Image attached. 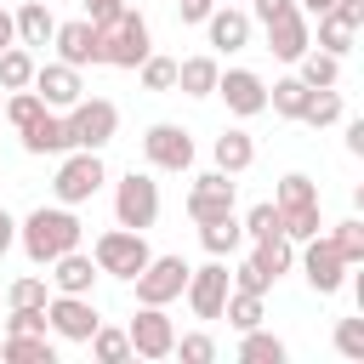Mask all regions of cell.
Wrapping results in <instances>:
<instances>
[{
    "label": "cell",
    "instance_id": "16",
    "mask_svg": "<svg viewBox=\"0 0 364 364\" xmlns=\"http://www.w3.org/2000/svg\"><path fill=\"white\" fill-rule=\"evenodd\" d=\"M267 28V51L273 57H284V63H296L307 46H313V28H307V11L301 6H290V11H279L273 23H262Z\"/></svg>",
    "mask_w": 364,
    "mask_h": 364
},
{
    "label": "cell",
    "instance_id": "8",
    "mask_svg": "<svg viewBox=\"0 0 364 364\" xmlns=\"http://www.w3.org/2000/svg\"><path fill=\"white\" fill-rule=\"evenodd\" d=\"M228 290H233V273L222 267V256H210L205 267H188V284H182V296H188L193 318H222V301H228Z\"/></svg>",
    "mask_w": 364,
    "mask_h": 364
},
{
    "label": "cell",
    "instance_id": "42",
    "mask_svg": "<svg viewBox=\"0 0 364 364\" xmlns=\"http://www.w3.org/2000/svg\"><path fill=\"white\" fill-rule=\"evenodd\" d=\"M6 336H46V307H11Z\"/></svg>",
    "mask_w": 364,
    "mask_h": 364
},
{
    "label": "cell",
    "instance_id": "31",
    "mask_svg": "<svg viewBox=\"0 0 364 364\" xmlns=\"http://www.w3.org/2000/svg\"><path fill=\"white\" fill-rule=\"evenodd\" d=\"M353 40H358V28H353V23H341L336 11H318V51L347 57V51H353Z\"/></svg>",
    "mask_w": 364,
    "mask_h": 364
},
{
    "label": "cell",
    "instance_id": "9",
    "mask_svg": "<svg viewBox=\"0 0 364 364\" xmlns=\"http://www.w3.org/2000/svg\"><path fill=\"white\" fill-rule=\"evenodd\" d=\"M301 273H307V284H313L318 296H336V290L347 284V262H341V250L330 245V233L301 239Z\"/></svg>",
    "mask_w": 364,
    "mask_h": 364
},
{
    "label": "cell",
    "instance_id": "48",
    "mask_svg": "<svg viewBox=\"0 0 364 364\" xmlns=\"http://www.w3.org/2000/svg\"><path fill=\"white\" fill-rule=\"evenodd\" d=\"M6 46H17V23H11V11L0 6V51H6Z\"/></svg>",
    "mask_w": 364,
    "mask_h": 364
},
{
    "label": "cell",
    "instance_id": "4",
    "mask_svg": "<svg viewBox=\"0 0 364 364\" xmlns=\"http://www.w3.org/2000/svg\"><path fill=\"white\" fill-rule=\"evenodd\" d=\"M148 239L136 233V228H108V233H97V245H91V262H97V273H108V279H136L142 267H148Z\"/></svg>",
    "mask_w": 364,
    "mask_h": 364
},
{
    "label": "cell",
    "instance_id": "34",
    "mask_svg": "<svg viewBox=\"0 0 364 364\" xmlns=\"http://www.w3.org/2000/svg\"><path fill=\"white\" fill-rule=\"evenodd\" d=\"M85 347H91L97 364H125V358H131V336H125V330H108V324H97Z\"/></svg>",
    "mask_w": 364,
    "mask_h": 364
},
{
    "label": "cell",
    "instance_id": "45",
    "mask_svg": "<svg viewBox=\"0 0 364 364\" xmlns=\"http://www.w3.org/2000/svg\"><path fill=\"white\" fill-rule=\"evenodd\" d=\"M85 6V23H108L114 11H125V0H80Z\"/></svg>",
    "mask_w": 364,
    "mask_h": 364
},
{
    "label": "cell",
    "instance_id": "14",
    "mask_svg": "<svg viewBox=\"0 0 364 364\" xmlns=\"http://www.w3.org/2000/svg\"><path fill=\"white\" fill-rule=\"evenodd\" d=\"M210 97H222L228 114H239V119H256V114L267 108V85H262V74H250V68L216 74V91H210Z\"/></svg>",
    "mask_w": 364,
    "mask_h": 364
},
{
    "label": "cell",
    "instance_id": "12",
    "mask_svg": "<svg viewBox=\"0 0 364 364\" xmlns=\"http://www.w3.org/2000/svg\"><path fill=\"white\" fill-rule=\"evenodd\" d=\"M233 205H239V188H233L228 171H205V176H193V188H188V216H193V222L233 216Z\"/></svg>",
    "mask_w": 364,
    "mask_h": 364
},
{
    "label": "cell",
    "instance_id": "28",
    "mask_svg": "<svg viewBox=\"0 0 364 364\" xmlns=\"http://www.w3.org/2000/svg\"><path fill=\"white\" fill-rule=\"evenodd\" d=\"M336 119H341V91H336V85H313V91H307V108H301V125L324 131V125H336Z\"/></svg>",
    "mask_w": 364,
    "mask_h": 364
},
{
    "label": "cell",
    "instance_id": "13",
    "mask_svg": "<svg viewBox=\"0 0 364 364\" xmlns=\"http://www.w3.org/2000/svg\"><path fill=\"white\" fill-rule=\"evenodd\" d=\"M28 91L46 102V108H74L80 97H85V85H80V68H68V63H34V80H28Z\"/></svg>",
    "mask_w": 364,
    "mask_h": 364
},
{
    "label": "cell",
    "instance_id": "10",
    "mask_svg": "<svg viewBox=\"0 0 364 364\" xmlns=\"http://www.w3.org/2000/svg\"><path fill=\"white\" fill-rule=\"evenodd\" d=\"M102 318H97V307H91V296H51L46 301V330L51 336H63V341H91V330H97Z\"/></svg>",
    "mask_w": 364,
    "mask_h": 364
},
{
    "label": "cell",
    "instance_id": "21",
    "mask_svg": "<svg viewBox=\"0 0 364 364\" xmlns=\"http://www.w3.org/2000/svg\"><path fill=\"white\" fill-rule=\"evenodd\" d=\"M210 159H216V171H228V176L250 171V165H256V142H250V131L228 125V131H222V136L210 142Z\"/></svg>",
    "mask_w": 364,
    "mask_h": 364
},
{
    "label": "cell",
    "instance_id": "46",
    "mask_svg": "<svg viewBox=\"0 0 364 364\" xmlns=\"http://www.w3.org/2000/svg\"><path fill=\"white\" fill-rule=\"evenodd\" d=\"M210 6H216V0H176V17H182V23H205Z\"/></svg>",
    "mask_w": 364,
    "mask_h": 364
},
{
    "label": "cell",
    "instance_id": "2",
    "mask_svg": "<svg viewBox=\"0 0 364 364\" xmlns=\"http://www.w3.org/2000/svg\"><path fill=\"white\" fill-rule=\"evenodd\" d=\"M97 46H102V63L108 68H136L148 51H154V34H148V17L142 11H114L108 23H97Z\"/></svg>",
    "mask_w": 364,
    "mask_h": 364
},
{
    "label": "cell",
    "instance_id": "53",
    "mask_svg": "<svg viewBox=\"0 0 364 364\" xmlns=\"http://www.w3.org/2000/svg\"><path fill=\"white\" fill-rule=\"evenodd\" d=\"M0 102H6V91H0Z\"/></svg>",
    "mask_w": 364,
    "mask_h": 364
},
{
    "label": "cell",
    "instance_id": "1",
    "mask_svg": "<svg viewBox=\"0 0 364 364\" xmlns=\"http://www.w3.org/2000/svg\"><path fill=\"white\" fill-rule=\"evenodd\" d=\"M80 216H74V205H40V210H28V222H17V245L28 250V262L34 267H51L63 250H74L80 245Z\"/></svg>",
    "mask_w": 364,
    "mask_h": 364
},
{
    "label": "cell",
    "instance_id": "29",
    "mask_svg": "<svg viewBox=\"0 0 364 364\" xmlns=\"http://www.w3.org/2000/svg\"><path fill=\"white\" fill-rule=\"evenodd\" d=\"M239 336H245V341H239V358H245V364H284V358H290L284 341L267 336L262 324H256V330H239Z\"/></svg>",
    "mask_w": 364,
    "mask_h": 364
},
{
    "label": "cell",
    "instance_id": "11",
    "mask_svg": "<svg viewBox=\"0 0 364 364\" xmlns=\"http://www.w3.org/2000/svg\"><path fill=\"white\" fill-rule=\"evenodd\" d=\"M142 154H148V165L154 171H188L193 165V136L182 131V125H148L142 131Z\"/></svg>",
    "mask_w": 364,
    "mask_h": 364
},
{
    "label": "cell",
    "instance_id": "22",
    "mask_svg": "<svg viewBox=\"0 0 364 364\" xmlns=\"http://www.w3.org/2000/svg\"><path fill=\"white\" fill-rule=\"evenodd\" d=\"M11 23H17V46H51V34H57V17L46 0H23L11 11Z\"/></svg>",
    "mask_w": 364,
    "mask_h": 364
},
{
    "label": "cell",
    "instance_id": "47",
    "mask_svg": "<svg viewBox=\"0 0 364 364\" xmlns=\"http://www.w3.org/2000/svg\"><path fill=\"white\" fill-rule=\"evenodd\" d=\"M290 6H296V0H256L250 11H256V23H273V17H279V11H290Z\"/></svg>",
    "mask_w": 364,
    "mask_h": 364
},
{
    "label": "cell",
    "instance_id": "5",
    "mask_svg": "<svg viewBox=\"0 0 364 364\" xmlns=\"http://www.w3.org/2000/svg\"><path fill=\"white\" fill-rule=\"evenodd\" d=\"M114 216H119V228L148 233V228L159 222V182H154L148 171H125L119 188H114Z\"/></svg>",
    "mask_w": 364,
    "mask_h": 364
},
{
    "label": "cell",
    "instance_id": "51",
    "mask_svg": "<svg viewBox=\"0 0 364 364\" xmlns=\"http://www.w3.org/2000/svg\"><path fill=\"white\" fill-rule=\"evenodd\" d=\"M296 6H301V11H307V17H318V11H330V6H336V0H296Z\"/></svg>",
    "mask_w": 364,
    "mask_h": 364
},
{
    "label": "cell",
    "instance_id": "44",
    "mask_svg": "<svg viewBox=\"0 0 364 364\" xmlns=\"http://www.w3.org/2000/svg\"><path fill=\"white\" fill-rule=\"evenodd\" d=\"M233 290H256V296H267V290H273V279H267V273H262V267L245 256V262L233 267Z\"/></svg>",
    "mask_w": 364,
    "mask_h": 364
},
{
    "label": "cell",
    "instance_id": "39",
    "mask_svg": "<svg viewBox=\"0 0 364 364\" xmlns=\"http://www.w3.org/2000/svg\"><path fill=\"white\" fill-rule=\"evenodd\" d=\"M239 228H245V239H267V233H279V205H273V199H262V205H250Z\"/></svg>",
    "mask_w": 364,
    "mask_h": 364
},
{
    "label": "cell",
    "instance_id": "30",
    "mask_svg": "<svg viewBox=\"0 0 364 364\" xmlns=\"http://www.w3.org/2000/svg\"><path fill=\"white\" fill-rule=\"evenodd\" d=\"M34 80V51L28 46H6L0 51V91H23Z\"/></svg>",
    "mask_w": 364,
    "mask_h": 364
},
{
    "label": "cell",
    "instance_id": "6",
    "mask_svg": "<svg viewBox=\"0 0 364 364\" xmlns=\"http://www.w3.org/2000/svg\"><path fill=\"white\" fill-rule=\"evenodd\" d=\"M108 182V171H102V154H91V148H74L63 165H57V182H51V193H57V205H85V199H97V188Z\"/></svg>",
    "mask_w": 364,
    "mask_h": 364
},
{
    "label": "cell",
    "instance_id": "20",
    "mask_svg": "<svg viewBox=\"0 0 364 364\" xmlns=\"http://www.w3.org/2000/svg\"><path fill=\"white\" fill-rule=\"evenodd\" d=\"M51 284H57L63 296H91V284H97V262L80 256V245H74V250H63V256L51 262Z\"/></svg>",
    "mask_w": 364,
    "mask_h": 364
},
{
    "label": "cell",
    "instance_id": "18",
    "mask_svg": "<svg viewBox=\"0 0 364 364\" xmlns=\"http://www.w3.org/2000/svg\"><path fill=\"white\" fill-rule=\"evenodd\" d=\"M205 34H210V46H216V51H239V46H250V17H245L233 0H228V6H210Z\"/></svg>",
    "mask_w": 364,
    "mask_h": 364
},
{
    "label": "cell",
    "instance_id": "43",
    "mask_svg": "<svg viewBox=\"0 0 364 364\" xmlns=\"http://www.w3.org/2000/svg\"><path fill=\"white\" fill-rule=\"evenodd\" d=\"M171 353H182V364H210V358H216V341H210L205 330H193V336H182Z\"/></svg>",
    "mask_w": 364,
    "mask_h": 364
},
{
    "label": "cell",
    "instance_id": "37",
    "mask_svg": "<svg viewBox=\"0 0 364 364\" xmlns=\"http://www.w3.org/2000/svg\"><path fill=\"white\" fill-rule=\"evenodd\" d=\"M40 108H46V102H40V97H34V91H28V85H23V91H6V102H0V119H6V125H17V131H23V125H28V119H34V114H40Z\"/></svg>",
    "mask_w": 364,
    "mask_h": 364
},
{
    "label": "cell",
    "instance_id": "41",
    "mask_svg": "<svg viewBox=\"0 0 364 364\" xmlns=\"http://www.w3.org/2000/svg\"><path fill=\"white\" fill-rule=\"evenodd\" d=\"M6 301H11V307H46L51 296H46V279H34V273H28V279H11Z\"/></svg>",
    "mask_w": 364,
    "mask_h": 364
},
{
    "label": "cell",
    "instance_id": "15",
    "mask_svg": "<svg viewBox=\"0 0 364 364\" xmlns=\"http://www.w3.org/2000/svg\"><path fill=\"white\" fill-rule=\"evenodd\" d=\"M125 336H131V353H136V358H171V347H176V330H171L165 307H142V313L125 324Z\"/></svg>",
    "mask_w": 364,
    "mask_h": 364
},
{
    "label": "cell",
    "instance_id": "32",
    "mask_svg": "<svg viewBox=\"0 0 364 364\" xmlns=\"http://www.w3.org/2000/svg\"><path fill=\"white\" fill-rule=\"evenodd\" d=\"M296 68H301L307 85H336V80H341V57H330V51H318V46H307V51L296 57Z\"/></svg>",
    "mask_w": 364,
    "mask_h": 364
},
{
    "label": "cell",
    "instance_id": "26",
    "mask_svg": "<svg viewBox=\"0 0 364 364\" xmlns=\"http://www.w3.org/2000/svg\"><path fill=\"white\" fill-rule=\"evenodd\" d=\"M0 358L6 364H57V347H51V336H6Z\"/></svg>",
    "mask_w": 364,
    "mask_h": 364
},
{
    "label": "cell",
    "instance_id": "40",
    "mask_svg": "<svg viewBox=\"0 0 364 364\" xmlns=\"http://www.w3.org/2000/svg\"><path fill=\"white\" fill-rule=\"evenodd\" d=\"M336 353L353 358V364H364V318H341L336 324Z\"/></svg>",
    "mask_w": 364,
    "mask_h": 364
},
{
    "label": "cell",
    "instance_id": "3",
    "mask_svg": "<svg viewBox=\"0 0 364 364\" xmlns=\"http://www.w3.org/2000/svg\"><path fill=\"white\" fill-rule=\"evenodd\" d=\"M63 125H68V148H91L102 154L119 131V108L108 97H80L74 108H63Z\"/></svg>",
    "mask_w": 364,
    "mask_h": 364
},
{
    "label": "cell",
    "instance_id": "7",
    "mask_svg": "<svg viewBox=\"0 0 364 364\" xmlns=\"http://www.w3.org/2000/svg\"><path fill=\"white\" fill-rule=\"evenodd\" d=\"M131 284H136V307H165V301L182 296L188 262H182V256H148V267H142Z\"/></svg>",
    "mask_w": 364,
    "mask_h": 364
},
{
    "label": "cell",
    "instance_id": "19",
    "mask_svg": "<svg viewBox=\"0 0 364 364\" xmlns=\"http://www.w3.org/2000/svg\"><path fill=\"white\" fill-rule=\"evenodd\" d=\"M17 136H23V148H28V154H68V125H63V114H57V108H40Z\"/></svg>",
    "mask_w": 364,
    "mask_h": 364
},
{
    "label": "cell",
    "instance_id": "38",
    "mask_svg": "<svg viewBox=\"0 0 364 364\" xmlns=\"http://www.w3.org/2000/svg\"><path fill=\"white\" fill-rule=\"evenodd\" d=\"M136 68H142V85H148V91H176V63H171V57H154V51H148Z\"/></svg>",
    "mask_w": 364,
    "mask_h": 364
},
{
    "label": "cell",
    "instance_id": "49",
    "mask_svg": "<svg viewBox=\"0 0 364 364\" xmlns=\"http://www.w3.org/2000/svg\"><path fill=\"white\" fill-rule=\"evenodd\" d=\"M11 245H17V222H11V216H6V210H0V256H6V250H11Z\"/></svg>",
    "mask_w": 364,
    "mask_h": 364
},
{
    "label": "cell",
    "instance_id": "17",
    "mask_svg": "<svg viewBox=\"0 0 364 364\" xmlns=\"http://www.w3.org/2000/svg\"><path fill=\"white\" fill-rule=\"evenodd\" d=\"M51 46H57V63H68V68L102 63V46H97V23H85V17H74V23H57Z\"/></svg>",
    "mask_w": 364,
    "mask_h": 364
},
{
    "label": "cell",
    "instance_id": "23",
    "mask_svg": "<svg viewBox=\"0 0 364 364\" xmlns=\"http://www.w3.org/2000/svg\"><path fill=\"white\" fill-rule=\"evenodd\" d=\"M250 262L279 284L284 273H290V262H296V239H284V233H267V239H250Z\"/></svg>",
    "mask_w": 364,
    "mask_h": 364
},
{
    "label": "cell",
    "instance_id": "24",
    "mask_svg": "<svg viewBox=\"0 0 364 364\" xmlns=\"http://www.w3.org/2000/svg\"><path fill=\"white\" fill-rule=\"evenodd\" d=\"M307 80L301 74H284V80H273V91H267V108L279 114V119H301V108H307Z\"/></svg>",
    "mask_w": 364,
    "mask_h": 364
},
{
    "label": "cell",
    "instance_id": "52",
    "mask_svg": "<svg viewBox=\"0 0 364 364\" xmlns=\"http://www.w3.org/2000/svg\"><path fill=\"white\" fill-rule=\"evenodd\" d=\"M216 6H228V0H216Z\"/></svg>",
    "mask_w": 364,
    "mask_h": 364
},
{
    "label": "cell",
    "instance_id": "36",
    "mask_svg": "<svg viewBox=\"0 0 364 364\" xmlns=\"http://www.w3.org/2000/svg\"><path fill=\"white\" fill-rule=\"evenodd\" d=\"M313 199H318V188H313V176H301V171L279 176V188H273V205H279V210H290V205H313Z\"/></svg>",
    "mask_w": 364,
    "mask_h": 364
},
{
    "label": "cell",
    "instance_id": "25",
    "mask_svg": "<svg viewBox=\"0 0 364 364\" xmlns=\"http://www.w3.org/2000/svg\"><path fill=\"white\" fill-rule=\"evenodd\" d=\"M199 245H205L210 256H233V250L245 245L239 216H210V222H199Z\"/></svg>",
    "mask_w": 364,
    "mask_h": 364
},
{
    "label": "cell",
    "instance_id": "27",
    "mask_svg": "<svg viewBox=\"0 0 364 364\" xmlns=\"http://www.w3.org/2000/svg\"><path fill=\"white\" fill-rule=\"evenodd\" d=\"M216 57H188V63H176V85H182V97H210L216 91Z\"/></svg>",
    "mask_w": 364,
    "mask_h": 364
},
{
    "label": "cell",
    "instance_id": "50",
    "mask_svg": "<svg viewBox=\"0 0 364 364\" xmlns=\"http://www.w3.org/2000/svg\"><path fill=\"white\" fill-rule=\"evenodd\" d=\"M347 154H364V119L347 125Z\"/></svg>",
    "mask_w": 364,
    "mask_h": 364
},
{
    "label": "cell",
    "instance_id": "35",
    "mask_svg": "<svg viewBox=\"0 0 364 364\" xmlns=\"http://www.w3.org/2000/svg\"><path fill=\"white\" fill-rule=\"evenodd\" d=\"M330 245L341 250V262H347V267H358V262H364V222H358V216L336 222V228H330Z\"/></svg>",
    "mask_w": 364,
    "mask_h": 364
},
{
    "label": "cell",
    "instance_id": "33",
    "mask_svg": "<svg viewBox=\"0 0 364 364\" xmlns=\"http://www.w3.org/2000/svg\"><path fill=\"white\" fill-rule=\"evenodd\" d=\"M222 318H228L233 330H256V324H262V296H256V290H228Z\"/></svg>",
    "mask_w": 364,
    "mask_h": 364
}]
</instances>
